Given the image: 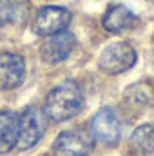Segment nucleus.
Here are the masks:
<instances>
[{
    "label": "nucleus",
    "mask_w": 154,
    "mask_h": 156,
    "mask_svg": "<svg viewBox=\"0 0 154 156\" xmlns=\"http://www.w3.org/2000/svg\"><path fill=\"white\" fill-rule=\"evenodd\" d=\"M83 107V91L75 80H65L53 87L45 96L44 113L53 122H65Z\"/></svg>",
    "instance_id": "obj_1"
},
{
    "label": "nucleus",
    "mask_w": 154,
    "mask_h": 156,
    "mask_svg": "<svg viewBox=\"0 0 154 156\" xmlns=\"http://www.w3.org/2000/svg\"><path fill=\"white\" fill-rule=\"evenodd\" d=\"M47 131V116L38 107H26L18 115V133L15 147L18 151H27L35 147Z\"/></svg>",
    "instance_id": "obj_2"
},
{
    "label": "nucleus",
    "mask_w": 154,
    "mask_h": 156,
    "mask_svg": "<svg viewBox=\"0 0 154 156\" xmlns=\"http://www.w3.org/2000/svg\"><path fill=\"white\" fill-rule=\"evenodd\" d=\"M94 147L93 133L85 127H75L60 133L53 144L54 156H89Z\"/></svg>",
    "instance_id": "obj_3"
},
{
    "label": "nucleus",
    "mask_w": 154,
    "mask_h": 156,
    "mask_svg": "<svg viewBox=\"0 0 154 156\" xmlns=\"http://www.w3.org/2000/svg\"><path fill=\"white\" fill-rule=\"evenodd\" d=\"M136 49L127 42H114L103 49L98 58V67L107 75H121L136 64Z\"/></svg>",
    "instance_id": "obj_4"
},
{
    "label": "nucleus",
    "mask_w": 154,
    "mask_h": 156,
    "mask_svg": "<svg viewBox=\"0 0 154 156\" xmlns=\"http://www.w3.org/2000/svg\"><path fill=\"white\" fill-rule=\"evenodd\" d=\"M91 133H93V138L102 145H107V147L116 145L121 136V122L114 109L111 107L100 109L91 120Z\"/></svg>",
    "instance_id": "obj_5"
},
{
    "label": "nucleus",
    "mask_w": 154,
    "mask_h": 156,
    "mask_svg": "<svg viewBox=\"0 0 154 156\" xmlns=\"http://www.w3.org/2000/svg\"><path fill=\"white\" fill-rule=\"evenodd\" d=\"M73 20V13L67 7H60V5H45L40 7L37 13V20H35V29L42 37H49V35H56L62 33L69 27Z\"/></svg>",
    "instance_id": "obj_6"
},
{
    "label": "nucleus",
    "mask_w": 154,
    "mask_h": 156,
    "mask_svg": "<svg viewBox=\"0 0 154 156\" xmlns=\"http://www.w3.org/2000/svg\"><path fill=\"white\" fill-rule=\"evenodd\" d=\"M75 45H76V38L69 31L49 35V37H45V40L40 45V58L51 66L60 64L73 53Z\"/></svg>",
    "instance_id": "obj_7"
},
{
    "label": "nucleus",
    "mask_w": 154,
    "mask_h": 156,
    "mask_svg": "<svg viewBox=\"0 0 154 156\" xmlns=\"http://www.w3.org/2000/svg\"><path fill=\"white\" fill-rule=\"evenodd\" d=\"M26 76V62L16 53H0V89L9 91L18 87Z\"/></svg>",
    "instance_id": "obj_8"
},
{
    "label": "nucleus",
    "mask_w": 154,
    "mask_h": 156,
    "mask_svg": "<svg viewBox=\"0 0 154 156\" xmlns=\"http://www.w3.org/2000/svg\"><path fill=\"white\" fill-rule=\"evenodd\" d=\"M136 15L127 7V5H121V4H116V5H111L103 18H102V24L103 27L109 31V33H123L127 29H131L134 24H136Z\"/></svg>",
    "instance_id": "obj_9"
},
{
    "label": "nucleus",
    "mask_w": 154,
    "mask_h": 156,
    "mask_svg": "<svg viewBox=\"0 0 154 156\" xmlns=\"http://www.w3.org/2000/svg\"><path fill=\"white\" fill-rule=\"evenodd\" d=\"M18 133V116L11 111H0V154L15 149Z\"/></svg>",
    "instance_id": "obj_10"
},
{
    "label": "nucleus",
    "mask_w": 154,
    "mask_h": 156,
    "mask_svg": "<svg viewBox=\"0 0 154 156\" xmlns=\"http://www.w3.org/2000/svg\"><path fill=\"white\" fill-rule=\"evenodd\" d=\"M131 147L142 156H154V125L143 123L136 127L131 136Z\"/></svg>",
    "instance_id": "obj_11"
},
{
    "label": "nucleus",
    "mask_w": 154,
    "mask_h": 156,
    "mask_svg": "<svg viewBox=\"0 0 154 156\" xmlns=\"http://www.w3.org/2000/svg\"><path fill=\"white\" fill-rule=\"evenodd\" d=\"M125 98L134 105H149L154 100V87L149 82H138L125 91Z\"/></svg>",
    "instance_id": "obj_12"
},
{
    "label": "nucleus",
    "mask_w": 154,
    "mask_h": 156,
    "mask_svg": "<svg viewBox=\"0 0 154 156\" xmlns=\"http://www.w3.org/2000/svg\"><path fill=\"white\" fill-rule=\"evenodd\" d=\"M13 18V2L11 0H0V26H5Z\"/></svg>",
    "instance_id": "obj_13"
}]
</instances>
